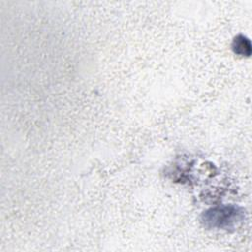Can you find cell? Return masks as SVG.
<instances>
[{"label":"cell","mask_w":252,"mask_h":252,"mask_svg":"<svg viewBox=\"0 0 252 252\" xmlns=\"http://www.w3.org/2000/svg\"><path fill=\"white\" fill-rule=\"evenodd\" d=\"M245 218V211L236 205H221L206 210L201 216L203 225L209 229H232Z\"/></svg>","instance_id":"obj_1"},{"label":"cell","mask_w":252,"mask_h":252,"mask_svg":"<svg viewBox=\"0 0 252 252\" xmlns=\"http://www.w3.org/2000/svg\"><path fill=\"white\" fill-rule=\"evenodd\" d=\"M231 47H232L233 52L237 55H240V56H250L251 55L250 40L242 34H238L233 38Z\"/></svg>","instance_id":"obj_2"}]
</instances>
